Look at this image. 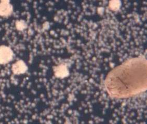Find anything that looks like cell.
Returning <instances> with one entry per match:
<instances>
[{"label": "cell", "mask_w": 147, "mask_h": 124, "mask_svg": "<svg viewBox=\"0 0 147 124\" xmlns=\"http://www.w3.org/2000/svg\"><path fill=\"white\" fill-rule=\"evenodd\" d=\"M13 51L10 48L6 46H0V63L5 64L12 59Z\"/></svg>", "instance_id": "1"}, {"label": "cell", "mask_w": 147, "mask_h": 124, "mask_svg": "<svg viewBox=\"0 0 147 124\" xmlns=\"http://www.w3.org/2000/svg\"><path fill=\"white\" fill-rule=\"evenodd\" d=\"M9 1H2L0 3V15L8 16L12 11V6Z\"/></svg>", "instance_id": "2"}, {"label": "cell", "mask_w": 147, "mask_h": 124, "mask_svg": "<svg viewBox=\"0 0 147 124\" xmlns=\"http://www.w3.org/2000/svg\"><path fill=\"white\" fill-rule=\"evenodd\" d=\"M25 67V63L22 61H19L13 65V71L15 73H21L24 71Z\"/></svg>", "instance_id": "3"}]
</instances>
